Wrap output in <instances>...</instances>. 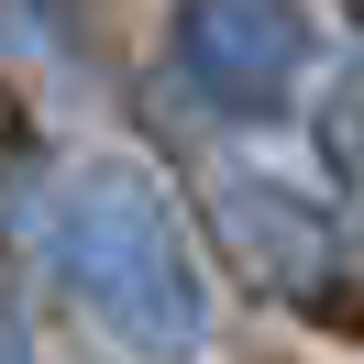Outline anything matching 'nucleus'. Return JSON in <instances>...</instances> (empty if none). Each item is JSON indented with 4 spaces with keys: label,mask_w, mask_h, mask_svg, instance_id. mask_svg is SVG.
Here are the masks:
<instances>
[{
    "label": "nucleus",
    "mask_w": 364,
    "mask_h": 364,
    "mask_svg": "<svg viewBox=\"0 0 364 364\" xmlns=\"http://www.w3.org/2000/svg\"><path fill=\"white\" fill-rule=\"evenodd\" d=\"M77 276H89V298L122 331H144V342H177L188 320H199L188 265H177V243H166V210L144 199L133 177H100L89 199H77Z\"/></svg>",
    "instance_id": "obj_1"
},
{
    "label": "nucleus",
    "mask_w": 364,
    "mask_h": 364,
    "mask_svg": "<svg viewBox=\"0 0 364 364\" xmlns=\"http://www.w3.org/2000/svg\"><path fill=\"white\" fill-rule=\"evenodd\" d=\"M309 45L320 33L298 0H188L177 11V67L221 111H287V89L309 77Z\"/></svg>",
    "instance_id": "obj_2"
}]
</instances>
